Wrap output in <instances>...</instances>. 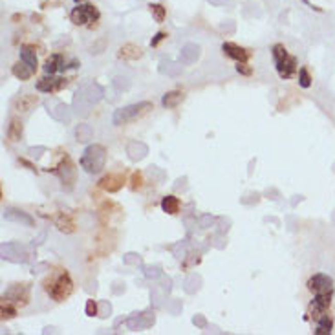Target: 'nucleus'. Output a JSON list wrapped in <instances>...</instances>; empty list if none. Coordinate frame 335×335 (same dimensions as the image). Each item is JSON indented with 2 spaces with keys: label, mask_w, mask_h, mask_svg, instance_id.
Wrapping results in <instances>:
<instances>
[{
  "label": "nucleus",
  "mask_w": 335,
  "mask_h": 335,
  "mask_svg": "<svg viewBox=\"0 0 335 335\" xmlns=\"http://www.w3.org/2000/svg\"><path fill=\"white\" fill-rule=\"evenodd\" d=\"M331 328H333V322H331V319L328 317V315H322L321 319H319L317 322V330H315V333L317 335H326L331 331Z\"/></svg>",
  "instance_id": "nucleus-24"
},
{
  "label": "nucleus",
  "mask_w": 335,
  "mask_h": 335,
  "mask_svg": "<svg viewBox=\"0 0 335 335\" xmlns=\"http://www.w3.org/2000/svg\"><path fill=\"white\" fill-rule=\"evenodd\" d=\"M86 315H90V317L97 315V304L94 302V300H88L86 302Z\"/></svg>",
  "instance_id": "nucleus-30"
},
{
  "label": "nucleus",
  "mask_w": 335,
  "mask_h": 335,
  "mask_svg": "<svg viewBox=\"0 0 335 335\" xmlns=\"http://www.w3.org/2000/svg\"><path fill=\"white\" fill-rule=\"evenodd\" d=\"M13 75L17 79H20V81H28V79L31 77V74H33V70H31L30 66L26 64V62H17V64L13 66Z\"/></svg>",
  "instance_id": "nucleus-22"
},
{
  "label": "nucleus",
  "mask_w": 335,
  "mask_h": 335,
  "mask_svg": "<svg viewBox=\"0 0 335 335\" xmlns=\"http://www.w3.org/2000/svg\"><path fill=\"white\" fill-rule=\"evenodd\" d=\"M161 209L169 214H178L180 211V200L176 196H165L163 202H161Z\"/></svg>",
  "instance_id": "nucleus-21"
},
{
  "label": "nucleus",
  "mask_w": 335,
  "mask_h": 335,
  "mask_svg": "<svg viewBox=\"0 0 335 335\" xmlns=\"http://www.w3.org/2000/svg\"><path fill=\"white\" fill-rule=\"evenodd\" d=\"M4 218L6 220H11V222H18V224H24L28 227H33L35 222H33V218L30 214H26L24 211H18V209H8L4 213Z\"/></svg>",
  "instance_id": "nucleus-12"
},
{
  "label": "nucleus",
  "mask_w": 335,
  "mask_h": 335,
  "mask_svg": "<svg viewBox=\"0 0 335 335\" xmlns=\"http://www.w3.org/2000/svg\"><path fill=\"white\" fill-rule=\"evenodd\" d=\"M37 103H39V97L37 96H22L15 101V108L20 110V112H28V110L33 108Z\"/></svg>",
  "instance_id": "nucleus-16"
},
{
  "label": "nucleus",
  "mask_w": 335,
  "mask_h": 335,
  "mask_svg": "<svg viewBox=\"0 0 335 335\" xmlns=\"http://www.w3.org/2000/svg\"><path fill=\"white\" fill-rule=\"evenodd\" d=\"M148 8H150V13L154 15V18H156L158 22H163L165 20V8H163V6L161 4H150L148 6Z\"/></svg>",
  "instance_id": "nucleus-25"
},
{
  "label": "nucleus",
  "mask_w": 335,
  "mask_h": 335,
  "mask_svg": "<svg viewBox=\"0 0 335 335\" xmlns=\"http://www.w3.org/2000/svg\"><path fill=\"white\" fill-rule=\"evenodd\" d=\"M308 287L314 293H330L333 292V279L328 275L317 273L308 280Z\"/></svg>",
  "instance_id": "nucleus-6"
},
{
  "label": "nucleus",
  "mask_w": 335,
  "mask_h": 335,
  "mask_svg": "<svg viewBox=\"0 0 335 335\" xmlns=\"http://www.w3.org/2000/svg\"><path fill=\"white\" fill-rule=\"evenodd\" d=\"M75 2H81V0H75Z\"/></svg>",
  "instance_id": "nucleus-34"
},
{
  "label": "nucleus",
  "mask_w": 335,
  "mask_h": 335,
  "mask_svg": "<svg viewBox=\"0 0 335 335\" xmlns=\"http://www.w3.org/2000/svg\"><path fill=\"white\" fill-rule=\"evenodd\" d=\"M75 134H77V138H79V141H86V140H90V128H88V126H84V125H81L77 128V132H75Z\"/></svg>",
  "instance_id": "nucleus-28"
},
{
  "label": "nucleus",
  "mask_w": 335,
  "mask_h": 335,
  "mask_svg": "<svg viewBox=\"0 0 335 335\" xmlns=\"http://www.w3.org/2000/svg\"><path fill=\"white\" fill-rule=\"evenodd\" d=\"M148 110H152V105L150 103H140V105H130V106H125V108H119L116 110L114 114V125H125V123L132 121V119L140 118L143 114H147Z\"/></svg>",
  "instance_id": "nucleus-4"
},
{
  "label": "nucleus",
  "mask_w": 335,
  "mask_h": 335,
  "mask_svg": "<svg viewBox=\"0 0 335 335\" xmlns=\"http://www.w3.org/2000/svg\"><path fill=\"white\" fill-rule=\"evenodd\" d=\"M236 70H238V74H242V75H251V74H253L251 68H249L248 64H244V62H238V66H236Z\"/></svg>",
  "instance_id": "nucleus-31"
},
{
  "label": "nucleus",
  "mask_w": 335,
  "mask_h": 335,
  "mask_svg": "<svg viewBox=\"0 0 335 335\" xmlns=\"http://www.w3.org/2000/svg\"><path fill=\"white\" fill-rule=\"evenodd\" d=\"M4 299L9 300V302H13V304L26 306L28 300H30V286L28 284H17V286H13L6 293Z\"/></svg>",
  "instance_id": "nucleus-7"
},
{
  "label": "nucleus",
  "mask_w": 335,
  "mask_h": 335,
  "mask_svg": "<svg viewBox=\"0 0 335 335\" xmlns=\"http://www.w3.org/2000/svg\"><path fill=\"white\" fill-rule=\"evenodd\" d=\"M57 172H59V176H61V180H62L64 183L74 182V178H75V169H74V163H72L70 158L66 156L64 160H62V163L59 165Z\"/></svg>",
  "instance_id": "nucleus-13"
},
{
  "label": "nucleus",
  "mask_w": 335,
  "mask_h": 335,
  "mask_svg": "<svg viewBox=\"0 0 335 335\" xmlns=\"http://www.w3.org/2000/svg\"><path fill=\"white\" fill-rule=\"evenodd\" d=\"M182 101H183V92H169V94L163 96L161 105L165 106V108H174V106H178Z\"/></svg>",
  "instance_id": "nucleus-18"
},
{
  "label": "nucleus",
  "mask_w": 335,
  "mask_h": 335,
  "mask_svg": "<svg viewBox=\"0 0 335 335\" xmlns=\"http://www.w3.org/2000/svg\"><path fill=\"white\" fill-rule=\"evenodd\" d=\"M273 57L275 62H277V72L282 79H289L297 72V59L286 52L282 44L273 46Z\"/></svg>",
  "instance_id": "nucleus-3"
},
{
  "label": "nucleus",
  "mask_w": 335,
  "mask_h": 335,
  "mask_svg": "<svg viewBox=\"0 0 335 335\" xmlns=\"http://www.w3.org/2000/svg\"><path fill=\"white\" fill-rule=\"evenodd\" d=\"M68 84V79H40L39 83H37V90L39 92H57V90H62L66 88Z\"/></svg>",
  "instance_id": "nucleus-11"
},
{
  "label": "nucleus",
  "mask_w": 335,
  "mask_h": 335,
  "mask_svg": "<svg viewBox=\"0 0 335 335\" xmlns=\"http://www.w3.org/2000/svg\"><path fill=\"white\" fill-rule=\"evenodd\" d=\"M123 185H125V176L119 174V172H110L108 176H105L99 182V187L105 189L106 192H118Z\"/></svg>",
  "instance_id": "nucleus-9"
},
{
  "label": "nucleus",
  "mask_w": 335,
  "mask_h": 335,
  "mask_svg": "<svg viewBox=\"0 0 335 335\" xmlns=\"http://www.w3.org/2000/svg\"><path fill=\"white\" fill-rule=\"evenodd\" d=\"M20 59H22V62H26V64L30 66L33 72L37 70V55H35V52H33L31 46H22V48H20Z\"/></svg>",
  "instance_id": "nucleus-17"
},
{
  "label": "nucleus",
  "mask_w": 335,
  "mask_h": 335,
  "mask_svg": "<svg viewBox=\"0 0 335 335\" xmlns=\"http://www.w3.org/2000/svg\"><path fill=\"white\" fill-rule=\"evenodd\" d=\"M200 55V48L196 44H185L182 50V61L183 62H194Z\"/></svg>",
  "instance_id": "nucleus-20"
},
{
  "label": "nucleus",
  "mask_w": 335,
  "mask_h": 335,
  "mask_svg": "<svg viewBox=\"0 0 335 335\" xmlns=\"http://www.w3.org/2000/svg\"><path fill=\"white\" fill-rule=\"evenodd\" d=\"M141 55H143L141 48L140 46H134V44H125L118 53L119 59H125V61H138Z\"/></svg>",
  "instance_id": "nucleus-14"
},
{
  "label": "nucleus",
  "mask_w": 335,
  "mask_h": 335,
  "mask_svg": "<svg viewBox=\"0 0 335 335\" xmlns=\"http://www.w3.org/2000/svg\"><path fill=\"white\" fill-rule=\"evenodd\" d=\"M224 53H226L227 57H231V59H235L236 62H245L249 59V52L245 48H240V46H236V44L233 42H224L222 46Z\"/></svg>",
  "instance_id": "nucleus-10"
},
{
  "label": "nucleus",
  "mask_w": 335,
  "mask_h": 335,
  "mask_svg": "<svg viewBox=\"0 0 335 335\" xmlns=\"http://www.w3.org/2000/svg\"><path fill=\"white\" fill-rule=\"evenodd\" d=\"M55 226H57V229L62 231V233H74V231H75L74 220H72V218L68 216V214H64V213H61L59 216L55 218Z\"/></svg>",
  "instance_id": "nucleus-15"
},
{
  "label": "nucleus",
  "mask_w": 335,
  "mask_h": 335,
  "mask_svg": "<svg viewBox=\"0 0 335 335\" xmlns=\"http://www.w3.org/2000/svg\"><path fill=\"white\" fill-rule=\"evenodd\" d=\"M2 319H13L15 315H17V309L13 308V306L9 304V300L6 302V299H4V302H2Z\"/></svg>",
  "instance_id": "nucleus-26"
},
{
  "label": "nucleus",
  "mask_w": 335,
  "mask_h": 335,
  "mask_svg": "<svg viewBox=\"0 0 335 335\" xmlns=\"http://www.w3.org/2000/svg\"><path fill=\"white\" fill-rule=\"evenodd\" d=\"M330 300H331V292L330 293H315V299L309 306V315L314 319H321L324 315V311L328 309L330 306Z\"/></svg>",
  "instance_id": "nucleus-8"
},
{
  "label": "nucleus",
  "mask_w": 335,
  "mask_h": 335,
  "mask_svg": "<svg viewBox=\"0 0 335 335\" xmlns=\"http://www.w3.org/2000/svg\"><path fill=\"white\" fill-rule=\"evenodd\" d=\"M106 161V150L105 147L101 145H90V147L84 150L83 158H81V167H83L86 172L90 174H97L103 170Z\"/></svg>",
  "instance_id": "nucleus-2"
},
{
  "label": "nucleus",
  "mask_w": 335,
  "mask_h": 335,
  "mask_svg": "<svg viewBox=\"0 0 335 335\" xmlns=\"http://www.w3.org/2000/svg\"><path fill=\"white\" fill-rule=\"evenodd\" d=\"M44 289H46V293H48L53 300L62 302L64 299L70 297L72 289H74V284H72L70 275L66 273V271H62L61 275H57L55 279L46 280V282H44Z\"/></svg>",
  "instance_id": "nucleus-1"
},
{
  "label": "nucleus",
  "mask_w": 335,
  "mask_h": 335,
  "mask_svg": "<svg viewBox=\"0 0 335 335\" xmlns=\"http://www.w3.org/2000/svg\"><path fill=\"white\" fill-rule=\"evenodd\" d=\"M62 62H64V59H62V55H59V53H55V55H52L46 61V64H44V72L48 75H53L55 72H59L61 70V66H62Z\"/></svg>",
  "instance_id": "nucleus-19"
},
{
  "label": "nucleus",
  "mask_w": 335,
  "mask_h": 335,
  "mask_svg": "<svg viewBox=\"0 0 335 335\" xmlns=\"http://www.w3.org/2000/svg\"><path fill=\"white\" fill-rule=\"evenodd\" d=\"M211 4H214V6H222V4H226L227 0H209Z\"/></svg>",
  "instance_id": "nucleus-33"
},
{
  "label": "nucleus",
  "mask_w": 335,
  "mask_h": 335,
  "mask_svg": "<svg viewBox=\"0 0 335 335\" xmlns=\"http://www.w3.org/2000/svg\"><path fill=\"white\" fill-rule=\"evenodd\" d=\"M141 185H143V176H141V172H134L132 174V189H140Z\"/></svg>",
  "instance_id": "nucleus-29"
},
{
  "label": "nucleus",
  "mask_w": 335,
  "mask_h": 335,
  "mask_svg": "<svg viewBox=\"0 0 335 335\" xmlns=\"http://www.w3.org/2000/svg\"><path fill=\"white\" fill-rule=\"evenodd\" d=\"M299 84L302 88H309V84H311V77H309L308 70L306 68H300L299 72Z\"/></svg>",
  "instance_id": "nucleus-27"
},
{
  "label": "nucleus",
  "mask_w": 335,
  "mask_h": 335,
  "mask_svg": "<svg viewBox=\"0 0 335 335\" xmlns=\"http://www.w3.org/2000/svg\"><path fill=\"white\" fill-rule=\"evenodd\" d=\"M165 37H167V33H163V31H160V33H158V35H156V39H154L152 42H150V46H152V48H154V46H158V44H160L161 40L165 39Z\"/></svg>",
  "instance_id": "nucleus-32"
},
{
  "label": "nucleus",
  "mask_w": 335,
  "mask_h": 335,
  "mask_svg": "<svg viewBox=\"0 0 335 335\" xmlns=\"http://www.w3.org/2000/svg\"><path fill=\"white\" fill-rule=\"evenodd\" d=\"M8 138L11 141H18L22 138V123L18 119H11L8 128Z\"/></svg>",
  "instance_id": "nucleus-23"
},
{
  "label": "nucleus",
  "mask_w": 335,
  "mask_h": 335,
  "mask_svg": "<svg viewBox=\"0 0 335 335\" xmlns=\"http://www.w3.org/2000/svg\"><path fill=\"white\" fill-rule=\"evenodd\" d=\"M72 22L77 24V26H83L86 22H94L99 18V11L96 9V6L92 4H83V6H77V8L72 11L70 15Z\"/></svg>",
  "instance_id": "nucleus-5"
}]
</instances>
